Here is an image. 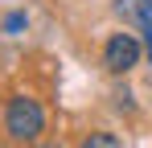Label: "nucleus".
<instances>
[{
    "mask_svg": "<svg viewBox=\"0 0 152 148\" xmlns=\"http://www.w3.org/2000/svg\"><path fill=\"white\" fill-rule=\"evenodd\" d=\"M4 132H8L12 140H37V136L45 132V111H41V103L29 99V95H12L8 107H4Z\"/></svg>",
    "mask_w": 152,
    "mask_h": 148,
    "instance_id": "nucleus-1",
    "label": "nucleus"
},
{
    "mask_svg": "<svg viewBox=\"0 0 152 148\" xmlns=\"http://www.w3.org/2000/svg\"><path fill=\"white\" fill-rule=\"evenodd\" d=\"M140 58H144V45H140L136 33H111L107 45H103V66L111 74H127Z\"/></svg>",
    "mask_w": 152,
    "mask_h": 148,
    "instance_id": "nucleus-2",
    "label": "nucleus"
},
{
    "mask_svg": "<svg viewBox=\"0 0 152 148\" xmlns=\"http://www.w3.org/2000/svg\"><path fill=\"white\" fill-rule=\"evenodd\" d=\"M115 17H124V25L144 37V53L152 62V0H115Z\"/></svg>",
    "mask_w": 152,
    "mask_h": 148,
    "instance_id": "nucleus-3",
    "label": "nucleus"
},
{
    "mask_svg": "<svg viewBox=\"0 0 152 148\" xmlns=\"http://www.w3.org/2000/svg\"><path fill=\"white\" fill-rule=\"evenodd\" d=\"M25 25H29V17H25V12H8V17H4V33H8V37H17Z\"/></svg>",
    "mask_w": 152,
    "mask_h": 148,
    "instance_id": "nucleus-4",
    "label": "nucleus"
},
{
    "mask_svg": "<svg viewBox=\"0 0 152 148\" xmlns=\"http://www.w3.org/2000/svg\"><path fill=\"white\" fill-rule=\"evenodd\" d=\"M86 144H95V148H115L119 140H115V136H103V132H99V136H91Z\"/></svg>",
    "mask_w": 152,
    "mask_h": 148,
    "instance_id": "nucleus-5",
    "label": "nucleus"
}]
</instances>
